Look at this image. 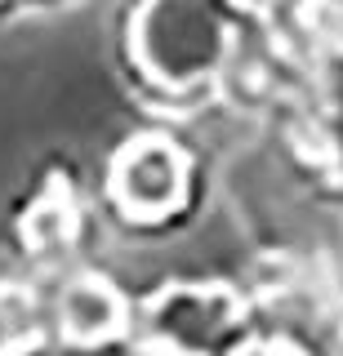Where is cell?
Returning a JSON list of instances; mask_svg holds the SVG:
<instances>
[{"label":"cell","instance_id":"1","mask_svg":"<svg viewBox=\"0 0 343 356\" xmlns=\"http://www.w3.org/2000/svg\"><path fill=\"white\" fill-rule=\"evenodd\" d=\"M134 183H147L134 196L138 205H147V200H174V192H179V183H183L174 147H138V156H129V178L120 187H134ZM134 200H129V205H134Z\"/></svg>","mask_w":343,"mask_h":356},{"label":"cell","instance_id":"2","mask_svg":"<svg viewBox=\"0 0 343 356\" xmlns=\"http://www.w3.org/2000/svg\"><path fill=\"white\" fill-rule=\"evenodd\" d=\"M23 339H31V307H23L18 294L0 289V356H14Z\"/></svg>","mask_w":343,"mask_h":356}]
</instances>
